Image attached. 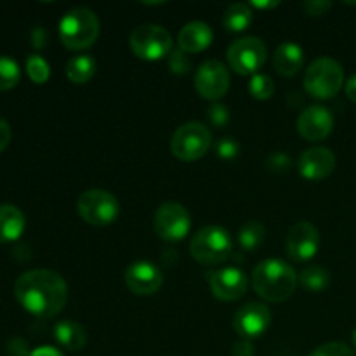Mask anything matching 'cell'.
Here are the masks:
<instances>
[{
  "mask_svg": "<svg viewBox=\"0 0 356 356\" xmlns=\"http://www.w3.org/2000/svg\"><path fill=\"white\" fill-rule=\"evenodd\" d=\"M17 302L38 318L59 315L68 301V285L65 278L51 270H30L14 284Z\"/></svg>",
  "mask_w": 356,
  "mask_h": 356,
  "instance_id": "cell-1",
  "label": "cell"
},
{
  "mask_svg": "<svg viewBox=\"0 0 356 356\" xmlns=\"http://www.w3.org/2000/svg\"><path fill=\"white\" fill-rule=\"evenodd\" d=\"M252 287L268 302H284L298 287L294 268L282 259H264L254 268Z\"/></svg>",
  "mask_w": 356,
  "mask_h": 356,
  "instance_id": "cell-2",
  "label": "cell"
},
{
  "mask_svg": "<svg viewBox=\"0 0 356 356\" xmlns=\"http://www.w3.org/2000/svg\"><path fill=\"white\" fill-rule=\"evenodd\" d=\"M99 37V19L87 7L68 10L59 21V38L70 51H83Z\"/></svg>",
  "mask_w": 356,
  "mask_h": 356,
  "instance_id": "cell-3",
  "label": "cell"
},
{
  "mask_svg": "<svg viewBox=\"0 0 356 356\" xmlns=\"http://www.w3.org/2000/svg\"><path fill=\"white\" fill-rule=\"evenodd\" d=\"M190 254L198 264L204 266L226 263L233 256L232 235L221 226H205L191 236Z\"/></svg>",
  "mask_w": 356,
  "mask_h": 356,
  "instance_id": "cell-4",
  "label": "cell"
},
{
  "mask_svg": "<svg viewBox=\"0 0 356 356\" xmlns=\"http://www.w3.org/2000/svg\"><path fill=\"white\" fill-rule=\"evenodd\" d=\"M343 86L344 70L332 58L315 59L305 73V89L313 99H332L339 94Z\"/></svg>",
  "mask_w": 356,
  "mask_h": 356,
  "instance_id": "cell-5",
  "label": "cell"
},
{
  "mask_svg": "<svg viewBox=\"0 0 356 356\" xmlns=\"http://www.w3.org/2000/svg\"><path fill=\"white\" fill-rule=\"evenodd\" d=\"M212 145V134L207 125L200 122H186L176 129L170 139V152L177 160L195 162L209 152Z\"/></svg>",
  "mask_w": 356,
  "mask_h": 356,
  "instance_id": "cell-6",
  "label": "cell"
},
{
  "mask_svg": "<svg viewBox=\"0 0 356 356\" xmlns=\"http://www.w3.org/2000/svg\"><path fill=\"white\" fill-rule=\"evenodd\" d=\"M76 212L90 226H108L118 218L120 205L106 190H87L76 200Z\"/></svg>",
  "mask_w": 356,
  "mask_h": 356,
  "instance_id": "cell-7",
  "label": "cell"
},
{
  "mask_svg": "<svg viewBox=\"0 0 356 356\" xmlns=\"http://www.w3.org/2000/svg\"><path fill=\"white\" fill-rule=\"evenodd\" d=\"M131 51L145 61H160L172 51V37L159 24H141L131 33Z\"/></svg>",
  "mask_w": 356,
  "mask_h": 356,
  "instance_id": "cell-8",
  "label": "cell"
},
{
  "mask_svg": "<svg viewBox=\"0 0 356 356\" xmlns=\"http://www.w3.org/2000/svg\"><path fill=\"white\" fill-rule=\"evenodd\" d=\"M268 49L257 37H243L233 42L228 47L226 58L229 66L238 75H257L266 63Z\"/></svg>",
  "mask_w": 356,
  "mask_h": 356,
  "instance_id": "cell-9",
  "label": "cell"
},
{
  "mask_svg": "<svg viewBox=\"0 0 356 356\" xmlns=\"http://www.w3.org/2000/svg\"><path fill=\"white\" fill-rule=\"evenodd\" d=\"M155 233L165 242H179L191 229V216L184 205L165 202L160 205L153 218Z\"/></svg>",
  "mask_w": 356,
  "mask_h": 356,
  "instance_id": "cell-10",
  "label": "cell"
},
{
  "mask_svg": "<svg viewBox=\"0 0 356 356\" xmlns=\"http://www.w3.org/2000/svg\"><path fill=\"white\" fill-rule=\"evenodd\" d=\"M195 89L207 101H219L229 89V72L219 61H205L195 73Z\"/></svg>",
  "mask_w": 356,
  "mask_h": 356,
  "instance_id": "cell-11",
  "label": "cell"
},
{
  "mask_svg": "<svg viewBox=\"0 0 356 356\" xmlns=\"http://www.w3.org/2000/svg\"><path fill=\"white\" fill-rule=\"evenodd\" d=\"M320 247V232L308 221L296 222L287 235L285 250L296 263H308L316 256Z\"/></svg>",
  "mask_w": 356,
  "mask_h": 356,
  "instance_id": "cell-12",
  "label": "cell"
},
{
  "mask_svg": "<svg viewBox=\"0 0 356 356\" xmlns=\"http://www.w3.org/2000/svg\"><path fill=\"white\" fill-rule=\"evenodd\" d=\"M209 287L216 299L225 302L238 301L247 294L249 278L238 268H221L207 275Z\"/></svg>",
  "mask_w": 356,
  "mask_h": 356,
  "instance_id": "cell-13",
  "label": "cell"
},
{
  "mask_svg": "<svg viewBox=\"0 0 356 356\" xmlns=\"http://www.w3.org/2000/svg\"><path fill=\"white\" fill-rule=\"evenodd\" d=\"M271 325V312L261 302H249L235 313L233 329L243 339L250 341L263 336Z\"/></svg>",
  "mask_w": 356,
  "mask_h": 356,
  "instance_id": "cell-14",
  "label": "cell"
},
{
  "mask_svg": "<svg viewBox=\"0 0 356 356\" xmlns=\"http://www.w3.org/2000/svg\"><path fill=\"white\" fill-rule=\"evenodd\" d=\"M334 131V115L330 113L329 108L320 106H308L302 110V113L298 118V132L302 139L309 143L323 141Z\"/></svg>",
  "mask_w": 356,
  "mask_h": 356,
  "instance_id": "cell-15",
  "label": "cell"
},
{
  "mask_svg": "<svg viewBox=\"0 0 356 356\" xmlns=\"http://www.w3.org/2000/svg\"><path fill=\"white\" fill-rule=\"evenodd\" d=\"M125 285L136 296H152L163 285V275L159 266L149 261H136L125 270Z\"/></svg>",
  "mask_w": 356,
  "mask_h": 356,
  "instance_id": "cell-16",
  "label": "cell"
},
{
  "mask_svg": "<svg viewBox=\"0 0 356 356\" xmlns=\"http://www.w3.org/2000/svg\"><path fill=\"white\" fill-rule=\"evenodd\" d=\"M298 169L299 174L308 181L327 179L336 169V155L325 146H313L301 153Z\"/></svg>",
  "mask_w": 356,
  "mask_h": 356,
  "instance_id": "cell-17",
  "label": "cell"
},
{
  "mask_svg": "<svg viewBox=\"0 0 356 356\" xmlns=\"http://www.w3.org/2000/svg\"><path fill=\"white\" fill-rule=\"evenodd\" d=\"M212 40H214V33H212L211 26L204 21H191V23L184 24L177 35L179 49L188 54H197V52L205 51L207 47H211Z\"/></svg>",
  "mask_w": 356,
  "mask_h": 356,
  "instance_id": "cell-18",
  "label": "cell"
},
{
  "mask_svg": "<svg viewBox=\"0 0 356 356\" xmlns=\"http://www.w3.org/2000/svg\"><path fill=\"white\" fill-rule=\"evenodd\" d=\"M305 65V51L294 42H284L273 54V66L282 76L298 75Z\"/></svg>",
  "mask_w": 356,
  "mask_h": 356,
  "instance_id": "cell-19",
  "label": "cell"
},
{
  "mask_svg": "<svg viewBox=\"0 0 356 356\" xmlns=\"http://www.w3.org/2000/svg\"><path fill=\"white\" fill-rule=\"evenodd\" d=\"M26 228V218L16 205L0 204V243L16 242Z\"/></svg>",
  "mask_w": 356,
  "mask_h": 356,
  "instance_id": "cell-20",
  "label": "cell"
},
{
  "mask_svg": "<svg viewBox=\"0 0 356 356\" xmlns=\"http://www.w3.org/2000/svg\"><path fill=\"white\" fill-rule=\"evenodd\" d=\"M52 332H54L56 343L68 351H80L87 344L86 329L73 320H61L56 323Z\"/></svg>",
  "mask_w": 356,
  "mask_h": 356,
  "instance_id": "cell-21",
  "label": "cell"
},
{
  "mask_svg": "<svg viewBox=\"0 0 356 356\" xmlns=\"http://www.w3.org/2000/svg\"><path fill=\"white\" fill-rule=\"evenodd\" d=\"M96 59L89 54L73 56L68 63H66V76L70 82L82 86L87 83L94 75H96Z\"/></svg>",
  "mask_w": 356,
  "mask_h": 356,
  "instance_id": "cell-22",
  "label": "cell"
},
{
  "mask_svg": "<svg viewBox=\"0 0 356 356\" xmlns=\"http://www.w3.org/2000/svg\"><path fill=\"white\" fill-rule=\"evenodd\" d=\"M330 280H332L330 273L320 264H309L298 277V284L308 292H315V294L325 291L330 285Z\"/></svg>",
  "mask_w": 356,
  "mask_h": 356,
  "instance_id": "cell-23",
  "label": "cell"
},
{
  "mask_svg": "<svg viewBox=\"0 0 356 356\" xmlns=\"http://www.w3.org/2000/svg\"><path fill=\"white\" fill-rule=\"evenodd\" d=\"M252 23V10L249 3H232L222 14V26L233 33L247 30Z\"/></svg>",
  "mask_w": 356,
  "mask_h": 356,
  "instance_id": "cell-24",
  "label": "cell"
},
{
  "mask_svg": "<svg viewBox=\"0 0 356 356\" xmlns=\"http://www.w3.org/2000/svg\"><path fill=\"white\" fill-rule=\"evenodd\" d=\"M266 229L259 221H249L240 228L238 243L245 252H256L264 243Z\"/></svg>",
  "mask_w": 356,
  "mask_h": 356,
  "instance_id": "cell-25",
  "label": "cell"
},
{
  "mask_svg": "<svg viewBox=\"0 0 356 356\" xmlns=\"http://www.w3.org/2000/svg\"><path fill=\"white\" fill-rule=\"evenodd\" d=\"M19 79L21 72L17 63L7 56H0V92L14 89L19 83Z\"/></svg>",
  "mask_w": 356,
  "mask_h": 356,
  "instance_id": "cell-26",
  "label": "cell"
},
{
  "mask_svg": "<svg viewBox=\"0 0 356 356\" xmlns=\"http://www.w3.org/2000/svg\"><path fill=\"white\" fill-rule=\"evenodd\" d=\"M26 72L31 82L42 86V83L47 82L49 76H51V66H49V63L45 61L42 56L31 54L28 56L26 59Z\"/></svg>",
  "mask_w": 356,
  "mask_h": 356,
  "instance_id": "cell-27",
  "label": "cell"
},
{
  "mask_svg": "<svg viewBox=\"0 0 356 356\" xmlns=\"http://www.w3.org/2000/svg\"><path fill=\"white\" fill-rule=\"evenodd\" d=\"M249 92L250 96L257 101L270 99L275 92V83L273 80H271V76L264 75V73L254 75L249 82Z\"/></svg>",
  "mask_w": 356,
  "mask_h": 356,
  "instance_id": "cell-28",
  "label": "cell"
},
{
  "mask_svg": "<svg viewBox=\"0 0 356 356\" xmlns=\"http://www.w3.org/2000/svg\"><path fill=\"white\" fill-rule=\"evenodd\" d=\"M309 356H356L355 351L344 343H327L316 348Z\"/></svg>",
  "mask_w": 356,
  "mask_h": 356,
  "instance_id": "cell-29",
  "label": "cell"
},
{
  "mask_svg": "<svg viewBox=\"0 0 356 356\" xmlns=\"http://www.w3.org/2000/svg\"><path fill=\"white\" fill-rule=\"evenodd\" d=\"M291 163H292L291 156H289L287 153H284V152L271 153V155L266 159L268 170H271V172H275V174L287 172L289 167H291Z\"/></svg>",
  "mask_w": 356,
  "mask_h": 356,
  "instance_id": "cell-30",
  "label": "cell"
},
{
  "mask_svg": "<svg viewBox=\"0 0 356 356\" xmlns=\"http://www.w3.org/2000/svg\"><path fill=\"white\" fill-rule=\"evenodd\" d=\"M216 153H218L219 159L222 160L236 159L240 153L238 141H235L233 138H222L221 141H218V145H216Z\"/></svg>",
  "mask_w": 356,
  "mask_h": 356,
  "instance_id": "cell-31",
  "label": "cell"
},
{
  "mask_svg": "<svg viewBox=\"0 0 356 356\" xmlns=\"http://www.w3.org/2000/svg\"><path fill=\"white\" fill-rule=\"evenodd\" d=\"M207 118L214 127H225L229 122V111L225 104L214 103L207 110Z\"/></svg>",
  "mask_w": 356,
  "mask_h": 356,
  "instance_id": "cell-32",
  "label": "cell"
},
{
  "mask_svg": "<svg viewBox=\"0 0 356 356\" xmlns=\"http://www.w3.org/2000/svg\"><path fill=\"white\" fill-rule=\"evenodd\" d=\"M6 353L9 356H30L31 351L28 350V343L19 336H14L7 341Z\"/></svg>",
  "mask_w": 356,
  "mask_h": 356,
  "instance_id": "cell-33",
  "label": "cell"
},
{
  "mask_svg": "<svg viewBox=\"0 0 356 356\" xmlns=\"http://www.w3.org/2000/svg\"><path fill=\"white\" fill-rule=\"evenodd\" d=\"M169 66L174 73H181V75L186 73L190 70V61L186 58V52H183L181 49L179 51H174L169 59Z\"/></svg>",
  "mask_w": 356,
  "mask_h": 356,
  "instance_id": "cell-34",
  "label": "cell"
},
{
  "mask_svg": "<svg viewBox=\"0 0 356 356\" xmlns=\"http://www.w3.org/2000/svg\"><path fill=\"white\" fill-rule=\"evenodd\" d=\"M332 7V2H327V0H312V2L302 3V9L309 14V16H322L327 10Z\"/></svg>",
  "mask_w": 356,
  "mask_h": 356,
  "instance_id": "cell-35",
  "label": "cell"
},
{
  "mask_svg": "<svg viewBox=\"0 0 356 356\" xmlns=\"http://www.w3.org/2000/svg\"><path fill=\"white\" fill-rule=\"evenodd\" d=\"M10 138H13V132H10L9 124L3 118H0V153L9 146Z\"/></svg>",
  "mask_w": 356,
  "mask_h": 356,
  "instance_id": "cell-36",
  "label": "cell"
},
{
  "mask_svg": "<svg viewBox=\"0 0 356 356\" xmlns=\"http://www.w3.org/2000/svg\"><path fill=\"white\" fill-rule=\"evenodd\" d=\"M233 356H254V346L250 341L242 339L233 346Z\"/></svg>",
  "mask_w": 356,
  "mask_h": 356,
  "instance_id": "cell-37",
  "label": "cell"
},
{
  "mask_svg": "<svg viewBox=\"0 0 356 356\" xmlns=\"http://www.w3.org/2000/svg\"><path fill=\"white\" fill-rule=\"evenodd\" d=\"M45 42H47V33H45L44 28H35L31 31V44H33V47H45Z\"/></svg>",
  "mask_w": 356,
  "mask_h": 356,
  "instance_id": "cell-38",
  "label": "cell"
},
{
  "mask_svg": "<svg viewBox=\"0 0 356 356\" xmlns=\"http://www.w3.org/2000/svg\"><path fill=\"white\" fill-rule=\"evenodd\" d=\"M30 356H65V355L52 346H40L37 348V350L31 351Z\"/></svg>",
  "mask_w": 356,
  "mask_h": 356,
  "instance_id": "cell-39",
  "label": "cell"
},
{
  "mask_svg": "<svg viewBox=\"0 0 356 356\" xmlns=\"http://www.w3.org/2000/svg\"><path fill=\"white\" fill-rule=\"evenodd\" d=\"M346 96L350 97L353 103H356V75L351 76V79H348L346 82Z\"/></svg>",
  "mask_w": 356,
  "mask_h": 356,
  "instance_id": "cell-40",
  "label": "cell"
},
{
  "mask_svg": "<svg viewBox=\"0 0 356 356\" xmlns=\"http://www.w3.org/2000/svg\"><path fill=\"white\" fill-rule=\"evenodd\" d=\"M249 6L264 10V9H273V7H278V2H250Z\"/></svg>",
  "mask_w": 356,
  "mask_h": 356,
  "instance_id": "cell-41",
  "label": "cell"
},
{
  "mask_svg": "<svg viewBox=\"0 0 356 356\" xmlns=\"http://www.w3.org/2000/svg\"><path fill=\"white\" fill-rule=\"evenodd\" d=\"M351 339H353V344L356 346V329L353 330V334H351Z\"/></svg>",
  "mask_w": 356,
  "mask_h": 356,
  "instance_id": "cell-42",
  "label": "cell"
}]
</instances>
